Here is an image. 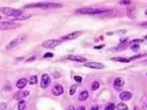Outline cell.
<instances>
[{
	"instance_id": "11",
	"label": "cell",
	"mask_w": 147,
	"mask_h": 110,
	"mask_svg": "<svg viewBox=\"0 0 147 110\" xmlns=\"http://www.w3.org/2000/svg\"><path fill=\"white\" fill-rule=\"evenodd\" d=\"M135 11H136V8L134 6H127L126 8V15L127 16L131 18V19H134L136 17L135 15Z\"/></svg>"
},
{
	"instance_id": "23",
	"label": "cell",
	"mask_w": 147,
	"mask_h": 110,
	"mask_svg": "<svg viewBox=\"0 0 147 110\" xmlns=\"http://www.w3.org/2000/svg\"><path fill=\"white\" fill-rule=\"evenodd\" d=\"M147 54H139V55H136V56H133L132 57L129 58V60H136V59H139V58H142L143 57L146 56Z\"/></svg>"
},
{
	"instance_id": "25",
	"label": "cell",
	"mask_w": 147,
	"mask_h": 110,
	"mask_svg": "<svg viewBox=\"0 0 147 110\" xmlns=\"http://www.w3.org/2000/svg\"><path fill=\"white\" fill-rule=\"evenodd\" d=\"M114 109H115V106L113 103H110L106 106L105 110H114Z\"/></svg>"
},
{
	"instance_id": "31",
	"label": "cell",
	"mask_w": 147,
	"mask_h": 110,
	"mask_svg": "<svg viewBox=\"0 0 147 110\" xmlns=\"http://www.w3.org/2000/svg\"><path fill=\"white\" fill-rule=\"evenodd\" d=\"M120 4H123V5L127 4V5H129V4H130V2L129 1H123V2H120Z\"/></svg>"
},
{
	"instance_id": "39",
	"label": "cell",
	"mask_w": 147,
	"mask_h": 110,
	"mask_svg": "<svg viewBox=\"0 0 147 110\" xmlns=\"http://www.w3.org/2000/svg\"><path fill=\"white\" fill-rule=\"evenodd\" d=\"M145 13H146V15H147V11H146V12H145Z\"/></svg>"
},
{
	"instance_id": "15",
	"label": "cell",
	"mask_w": 147,
	"mask_h": 110,
	"mask_svg": "<svg viewBox=\"0 0 147 110\" xmlns=\"http://www.w3.org/2000/svg\"><path fill=\"white\" fill-rule=\"evenodd\" d=\"M26 84H27V80H26L25 78H22L17 82L16 86H17L18 89H22L26 86Z\"/></svg>"
},
{
	"instance_id": "10",
	"label": "cell",
	"mask_w": 147,
	"mask_h": 110,
	"mask_svg": "<svg viewBox=\"0 0 147 110\" xmlns=\"http://www.w3.org/2000/svg\"><path fill=\"white\" fill-rule=\"evenodd\" d=\"M67 58L68 60H71L72 61H76V62H80V63L86 62L87 61V59L85 57L79 56V55H69Z\"/></svg>"
},
{
	"instance_id": "37",
	"label": "cell",
	"mask_w": 147,
	"mask_h": 110,
	"mask_svg": "<svg viewBox=\"0 0 147 110\" xmlns=\"http://www.w3.org/2000/svg\"><path fill=\"white\" fill-rule=\"evenodd\" d=\"M133 110H139V107H137V106H136V107L133 109Z\"/></svg>"
},
{
	"instance_id": "9",
	"label": "cell",
	"mask_w": 147,
	"mask_h": 110,
	"mask_svg": "<svg viewBox=\"0 0 147 110\" xmlns=\"http://www.w3.org/2000/svg\"><path fill=\"white\" fill-rule=\"evenodd\" d=\"M51 83V79L48 74H44L41 76V87L43 89L47 88L48 85Z\"/></svg>"
},
{
	"instance_id": "30",
	"label": "cell",
	"mask_w": 147,
	"mask_h": 110,
	"mask_svg": "<svg viewBox=\"0 0 147 110\" xmlns=\"http://www.w3.org/2000/svg\"><path fill=\"white\" fill-rule=\"evenodd\" d=\"M140 26L143 27V28H147V21L142 22V23H140Z\"/></svg>"
},
{
	"instance_id": "3",
	"label": "cell",
	"mask_w": 147,
	"mask_h": 110,
	"mask_svg": "<svg viewBox=\"0 0 147 110\" xmlns=\"http://www.w3.org/2000/svg\"><path fill=\"white\" fill-rule=\"evenodd\" d=\"M0 12H2V14H4L5 15H7L9 18L16 17V16H18L23 13L21 10L9 8V7H1L0 8Z\"/></svg>"
},
{
	"instance_id": "22",
	"label": "cell",
	"mask_w": 147,
	"mask_h": 110,
	"mask_svg": "<svg viewBox=\"0 0 147 110\" xmlns=\"http://www.w3.org/2000/svg\"><path fill=\"white\" fill-rule=\"evenodd\" d=\"M76 89H77V85H73V86H71L70 91H69V93H70L71 96H72V95L74 94L75 92H76Z\"/></svg>"
},
{
	"instance_id": "17",
	"label": "cell",
	"mask_w": 147,
	"mask_h": 110,
	"mask_svg": "<svg viewBox=\"0 0 147 110\" xmlns=\"http://www.w3.org/2000/svg\"><path fill=\"white\" fill-rule=\"evenodd\" d=\"M88 96H89V94H88L87 91H85V90H84V91L81 92V93L80 94L79 99L80 100V101H84V100H86L88 98Z\"/></svg>"
},
{
	"instance_id": "4",
	"label": "cell",
	"mask_w": 147,
	"mask_h": 110,
	"mask_svg": "<svg viewBox=\"0 0 147 110\" xmlns=\"http://www.w3.org/2000/svg\"><path fill=\"white\" fill-rule=\"evenodd\" d=\"M26 37L25 36H18L15 38L14 39L12 40L9 43L7 44V46L5 47L6 50H11L13 49L14 47L18 46L19 44H21L22 42L25 40Z\"/></svg>"
},
{
	"instance_id": "21",
	"label": "cell",
	"mask_w": 147,
	"mask_h": 110,
	"mask_svg": "<svg viewBox=\"0 0 147 110\" xmlns=\"http://www.w3.org/2000/svg\"><path fill=\"white\" fill-rule=\"evenodd\" d=\"M100 87V83L97 81H95L92 83V86H91V89L92 90H96L97 89H98Z\"/></svg>"
},
{
	"instance_id": "5",
	"label": "cell",
	"mask_w": 147,
	"mask_h": 110,
	"mask_svg": "<svg viewBox=\"0 0 147 110\" xmlns=\"http://www.w3.org/2000/svg\"><path fill=\"white\" fill-rule=\"evenodd\" d=\"M20 25L12 21H0V31H5L9 29H14Z\"/></svg>"
},
{
	"instance_id": "19",
	"label": "cell",
	"mask_w": 147,
	"mask_h": 110,
	"mask_svg": "<svg viewBox=\"0 0 147 110\" xmlns=\"http://www.w3.org/2000/svg\"><path fill=\"white\" fill-rule=\"evenodd\" d=\"M116 109L118 110H128V106H127L125 103L120 102L118 104V106H116Z\"/></svg>"
},
{
	"instance_id": "6",
	"label": "cell",
	"mask_w": 147,
	"mask_h": 110,
	"mask_svg": "<svg viewBox=\"0 0 147 110\" xmlns=\"http://www.w3.org/2000/svg\"><path fill=\"white\" fill-rule=\"evenodd\" d=\"M62 43V41L61 40H48L45 41L43 44H42V46L46 48H54L55 47L58 46Z\"/></svg>"
},
{
	"instance_id": "36",
	"label": "cell",
	"mask_w": 147,
	"mask_h": 110,
	"mask_svg": "<svg viewBox=\"0 0 147 110\" xmlns=\"http://www.w3.org/2000/svg\"><path fill=\"white\" fill-rule=\"evenodd\" d=\"M77 110H85V108L84 106H80V107L77 108Z\"/></svg>"
},
{
	"instance_id": "13",
	"label": "cell",
	"mask_w": 147,
	"mask_h": 110,
	"mask_svg": "<svg viewBox=\"0 0 147 110\" xmlns=\"http://www.w3.org/2000/svg\"><path fill=\"white\" fill-rule=\"evenodd\" d=\"M132 97V93H129L128 91H125L123 92L122 93H120V99L122 100V101H128Z\"/></svg>"
},
{
	"instance_id": "34",
	"label": "cell",
	"mask_w": 147,
	"mask_h": 110,
	"mask_svg": "<svg viewBox=\"0 0 147 110\" xmlns=\"http://www.w3.org/2000/svg\"><path fill=\"white\" fill-rule=\"evenodd\" d=\"M28 94H29V92L27 91V90H26V91H23V96H27Z\"/></svg>"
},
{
	"instance_id": "40",
	"label": "cell",
	"mask_w": 147,
	"mask_h": 110,
	"mask_svg": "<svg viewBox=\"0 0 147 110\" xmlns=\"http://www.w3.org/2000/svg\"><path fill=\"white\" fill-rule=\"evenodd\" d=\"M146 63H147V60H146Z\"/></svg>"
},
{
	"instance_id": "14",
	"label": "cell",
	"mask_w": 147,
	"mask_h": 110,
	"mask_svg": "<svg viewBox=\"0 0 147 110\" xmlns=\"http://www.w3.org/2000/svg\"><path fill=\"white\" fill-rule=\"evenodd\" d=\"M124 83L125 82H124V80L123 78L118 77L114 80V86H115V88H120L124 85Z\"/></svg>"
},
{
	"instance_id": "32",
	"label": "cell",
	"mask_w": 147,
	"mask_h": 110,
	"mask_svg": "<svg viewBox=\"0 0 147 110\" xmlns=\"http://www.w3.org/2000/svg\"><path fill=\"white\" fill-rule=\"evenodd\" d=\"M104 47V45L102 44V45H100V46H95L94 47V49H100V48H102Z\"/></svg>"
},
{
	"instance_id": "24",
	"label": "cell",
	"mask_w": 147,
	"mask_h": 110,
	"mask_svg": "<svg viewBox=\"0 0 147 110\" xmlns=\"http://www.w3.org/2000/svg\"><path fill=\"white\" fill-rule=\"evenodd\" d=\"M23 92H18L15 95V99H20L23 97Z\"/></svg>"
},
{
	"instance_id": "1",
	"label": "cell",
	"mask_w": 147,
	"mask_h": 110,
	"mask_svg": "<svg viewBox=\"0 0 147 110\" xmlns=\"http://www.w3.org/2000/svg\"><path fill=\"white\" fill-rule=\"evenodd\" d=\"M62 5L59 3H55V2H37V3H31L30 5H27L25 6V8H43V9H49V8H60L61 7Z\"/></svg>"
},
{
	"instance_id": "7",
	"label": "cell",
	"mask_w": 147,
	"mask_h": 110,
	"mask_svg": "<svg viewBox=\"0 0 147 110\" xmlns=\"http://www.w3.org/2000/svg\"><path fill=\"white\" fill-rule=\"evenodd\" d=\"M83 32L81 31H74V32H72V33H70L67 35H64V36L61 37V41H69V40H73V39H75V38H77L81 35Z\"/></svg>"
},
{
	"instance_id": "16",
	"label": "cell",
	"mask_w": 147,
	"mask_h": 110,
	"mask_svg": "<svg viewBox=\"0 0 147 110\" xmlns=\"http://www.w3.org/2000/svg\"><path fill=\"white\" fill-rule=\"evenodd\" d=\"M111 60L113 61H117V62H120V63H129L130 60L129 59H126V58H123V57H112L111 58Z\"/></svg>"
},
{
	"instance_id": "26",
	"label": "cell",
	"mask_w": 147,
	"mask_h": 110,
	"mask_svg": "<svg viewBox=\"0 0 147 110\" xmlns=\"http://www.w3.org/2000/svg\"><path fill=\"white\" fill-rule=\"evenodd\" d=\"M131 49H132L133 51H138L139 49V45H138V44L133 45V47H131Z\"/></svg>"
},
{
	"instance_id": "27",
	"label": "cell",
	"mask_w": 147,
	"mask_h": 110,
	"mask_svg": "<svg viewBox=\"0 0 147 110\" xmlns=\"http://www.w3.org/2000/svg\"><path fill=\"white\" fill-rule=\"evenodd\" d=\"M74 79L75 80V81L77 83H80L81 81H82V77L80 76H74Z\"/></svg>"
},
{
	"instance_id": "2",
	"label": "cell",
	"mask_w": 147,
	"mask_h": 110,
	"mask_svg": "<svg viewBox=\"0 0 147 110\" xmlns=\"http://www.w3.org/2000/svg\"><path fill=\"white\" fill-rule=\"evenodd\" d=\"M110 10L108 8H81L76 10L77 13L83 15H95L100 14L103 12H108Z\"/></svg>"
},
{
	"instance_id": "8",
	"label": "cell",
	"mask_w": 147,
	"mask_h": 110,
	"mask_svg": "<svg viewBox=\"0 0 147 110\" xmlns=\"http://www.w3.org/2000/svg\"><path fill=\"white\" fill-rule=\"evenodd\" d=\"M84 66L86 67H89V68L96 69V70L103 69L104 67H105V66H104L103 63H98V62H88L84 64Z\"/></svg>"
},
{
	"instance_id": "28",
	"label": "cell",
	"mask_w": 147,
	"mask_h": 110,
	"mask_svg": "<svg viewBox=\"0 0 147 110\" xmlns=\"http://www.w3.org/2000/svg\"><path fill=\"white\" fill-rule=\"evenodd\" d=\"M143 40L142 39H136V40H133L129 42V44H136V43H141V42H143Z\"/></svg>"
},
{
	"instance_id": "12",
	"label": "cell",
	"mask_w": 147,
	"mask_h": 110,
	"mask_svg": "<svg viewBox=\"0 0 147 110\" xmlns=\"http://www.w3.org/2000/svg\"><path fill=\"white\" fill-rule=\"evenodd\" d=\"M52 93L54 96H60L61 94L64 93V88L62 87V86L58 84V85H55L53 89H52Z\"/></svg>"
},
{
	"instance_id": "35",
	"label": "cell",
	"mask_w": 147,
	"mask_h": 110,
	"mask_svg": "<svg viewBox=\"0 0 147 110\" xmlns=\"http://www.w3.org/2000/svg\"><path fill=\"white\" fill-rule=\"evenodd\" d=\"M90 110H99V108H98L97 106H93V107L90 109Z\"/></svg>"
},
{
	"instance_id": "38",
	"label": "cell",
	"mask_w": 147,
	"mask_h": 110,
	"mask_svg": "<svg viewBox=\"0 0 147 110\" xmlns=\"http://www.w3.org/2000/svg\"><path fill=\"white\" fill-rule=\"evenodd\" d=\"M145 39H147V35H146L145 36Z\"/></svg>"
},
{
	"instance_id": "33",
	"label": "cell",
	"mask_w": 147,
	"mask_h": 110,
	"mask_svg": "<svg viewBox=\"0 0 147 110\" xmlns=\"http://www.w3.org/2000/svg\"><path fill=\"white\" fill-rule=\"evenodd\" d=\"M67 110H75V109H74V107L73 106H69Z\"/></svg>"
},
{
	"instance_id": "20",
	"label": "cell",
	"mask_w": 147,
	"mask_h": 110,
	"mask_svg": "<svg viewBox=\"0 0 147 110\" xmlns=\"http://www.w3.org/2000/svg\"><path fill=\"white\" fill-rule=\"evenodd\" d=\"M37 82H38V78L36 76H32L29 79V84L30 85H35V84L37 83Z\"/></svg>"
},
{
	"instance_id": "18",
	"label": "cell",
	"mask_w": 147,
	"mask_h": 110,
	"mask_svg": "<svg viewBox=\"0 0 147 110\" xmlns=\"http://www.w3.org/2000/svg\"><path fill=\"white\" fill-rule=\"evenodd\" d=\"M26 107V102L25 100H21L20 102H18V110H25Z\"/></svg>"
},
{
	"instance_id": "29",
	"label": "cell",
	"mask_w": 147,
	"mask_h": 110,
	"mask_svg": "<svg viewBox=\"0 0 147 110\" xmlns=\"http://www.w3.org/2000/svg\"><path fill=\"white\" fill-rule=\"evenodd\" d=\"M53 57V54L52 53H46L45 55H44V57L45 58H47V57Z\"/></svg>"
}]
</instances>
